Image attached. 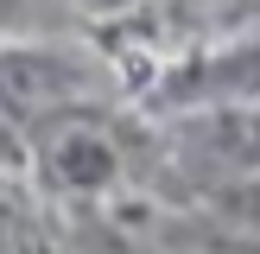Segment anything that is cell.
I'll return each instance as SVG.
<instances>
[{"label": "cell", "mask_w": 260, "mask_h": 254, "mask_svg": "<svg viewBox=\"0 0 260 254\" xmlns=\"http://www.w3.org/2000/svg\"><path fill=\"white\" fill-rule=\"evenodd\" d=\"M203 203L235 235H260V172H216V184L203 190Z\"/></svg>", "instance_id": "5"}, {"label": "cell", "mask_w": 260, "mask_h": 254, "mask_svg": "<svg viewBox=\"0 0 260 254\" xmlns=\"http://www.w3.org/2000/svg\"><path fill=\"white\" fill-rule=\"evenodd\" d=\"M32 165H38V178H45L51 190H63V197H102V190L121 184L127 152H121V140H114L95 114L76 108V114H57L51 127L32 134Z\"/></svg>", "instance_id": "2"}, {"label": "cell", "mask_w": 260, "mask_h": 254, "mask_svg": "<svg viewBox=\"0 0 260 254\" xmlns=\"http://www.w3.org/2000/svg\"><path fill=\"white\" fill-rule=\"evenodd\" d=\"M95 102V64L70 45H0V140L32 146L38 127Z\"/></svg>", "instance_id": "1"}, {"label": "cell", "mask_w": 260, "mask_h": 254, "mask_svg": "<svg viewBox=\"0 0 260 254\" xmlns=\"http://www.w3.org/2000/svg\"><path fill=\"white\" fill-rule=\"evenodd\" d=\"M184 140L216 172H260V102H210V108H178Z\"/></svg>", "instance_id": "4"}, {"label": "cell", "mask_w": 260, "mask_h": 254, "mask_svg": "<svg viewBox=\"0 0 260 254\" xmlns=\"http://www.w3.org/2000/svg\"><path fill=\"white\" fill-rule=\"evenodd\" d=\"M89 13H121V7H134V0H83Z\"/></svg>", "instance_id": "6"}, {"label": "cell", "mask_w": 260, "mask_h": 254, "mask_svg": "<svg viewBox=\"0 0 260 254\" xmlns=\"http://www.w3.org/2000/svg\"><path fill=\"white\" fill-rule=\"evenodd\" d=\"M13 13H19V0H0V32L13 25Z\"/></svg>", "instance_id": "7"}, {"label": "cell", "mask_w": 260, "mask_h": 254, "mask_svg": "<svg viewBox=\"0 0 260 254\" xmlns=\"http://www.w3.org/2000/svg\"><path fill=\"white\" fill-rule=\"evenodd\" d=\"M165 108H210V102H260V25L235 32L222 45L184 57L172 76L159 83Z\"/></svg>", "instance_id": "3"}]
</instances>
